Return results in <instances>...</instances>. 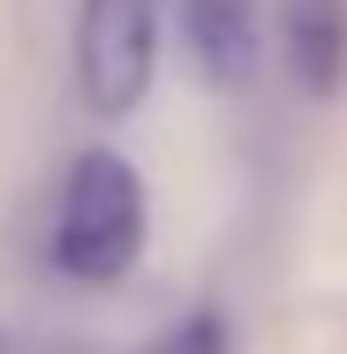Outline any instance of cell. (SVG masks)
<instances>
[{
  "instance_id": "5b68a950",
  "label": "cell",
  "mask_w": 347,
  "mask_h": 354,
  "mask_svg": "<svg viewBox=\"0 0 347 354\" xmlns=\"http://www.w3.org/2000/svg\"><path fill=\"white\" fill-rule=\"evenodd\" d=\"M143 354H226V324H219L211 309H197V317H181L174 332H159Z\"/></svg>"
},
{
  "instance_id": "277c9868",
  "label": "cell",
  "mask_w": 347,
  "mask_h": 354,
  "mask_svg": "<svg viewBox=\"0 0 347 354\" xmlns=\"http://www.w3.org/2000/svg\"><path fill=\"white\" fill-rule=\"evenodd\" d=\"M279 46L302 91H332L347 68V0H279Z\"/></svg>"
},
{
  "instance_id": "6da1fadb",
  "label": "cell",
  "mask_w": 347,
  "mask_h": 354,
  "mask_svg": "<svg viewBox=\"0 0 347 354\" xmlns=\"http://www.w3.org/2000/svg\"><path fill=\"white\" fill-rule=\"evenodd\" d=\"M143 241V181L121 151H83L61 189V218H53V264L83 286H106L129 272Z\"/></svg>"
},
{
  "instance_id": "3957f363",
  "label": "cell",
  "mask_w": 347,
  "mask_h": 354,
  "mask_svg": "<svg viewBox=\"0 0 347 354\" xmlns=\"http://www.w3.org/2000/svg\"><path fill=\"white\" fill-rule=\"evenodd\" d=\"M181 46L204 83L242 91L257 68V8L249 0H181Z\"/></svg>"
},
{
  "instance_id": "7a4b0ae2",
  "label": "cell",
  "mask_w": 347,
  "mask_h": 354,
  "mask_svg": "<svg viewBox=\"0 0 347 354\" xmlns=\"http://www.w3.org/2000/svg\"><path fill=\"white\" fill-rule=\"evenodd\" d=\"M151 53H159V8L151 0H83V15H75V91L98 121H121V113L143 106Z\"/></svg>"
}]
</instances>
